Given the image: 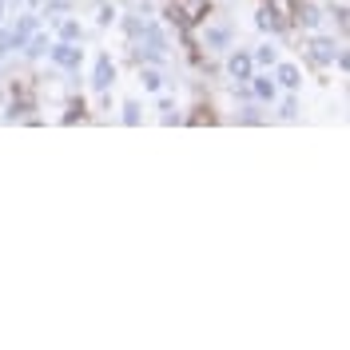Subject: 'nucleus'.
<instances>
[{"label": "nucleus", "instance_id": "obj_2", "mask_svg": "<svg viewBox=\"0 0 350 350\" xmlns=\"http://www.w3.org/2000/svg\"><path fill=\"white\" fill-rule=\"evenodd\" d=\"M52 56H56V60H60V64H76V60H80V52H76V48H68V44H60V48H56V52H52Z\"/></svg>", "mask_w": 350, "mask_h": 350}, {"label": "nucleus", "instance_id": "obj_5", "mask_svg": "<svg viewBox=\"0 0 350 350\" xmlns=\"http://www.w3.org/2000/svg\"><path fill=\"white\" fill-rule=\"evenodd\" d=\"M279 80H283L286 88H295V84H299V76H295V68H283V72H279Z\"/></svg>", "mask_w": 350, "mask_h": 350}, {"label": "nucleus", "instance_id": "obj_4", "mask_svg": "<svg viewBox=\"0 0 350 350\" xmlns=\"http://www.w3.org/2000/svg\"><path fill=\"white\" fill-rule=\"evenodd\" d=\"M231 72H235V76H247V72H251V60H247V56H235V60H231Z\"/></svg>", "mask_w": 350, "mask_h": 350}, {"label": "nucleus", "instance_id": "obj_1", "mask_svg": "<svg viewBox=\"0 0 350 350\" xmlns=\"http://www.w3.org/2000/svg\"><path fill=\"white\" fill-rule=\"evenodd\" d=\"M199 16H207V0H183L179 4V21L183 24H196Z\"/></svg>", "mask_w": 350, "mask_h": 350}, {"label": "nucleus", "instance_id": "obj_3", "mask_svg": "<svg viewBox=\"0 0 350 350\" xmlns=\"http://www.w3.org/2000/svg\"><path fill=\"white\" fill-rule=\"evenodd\" d=\"M108 84H111V64L100 60V64H96V88H108Z\"/></svg>", "mask_w": 350, "mask_h": 350}]
</instances>
